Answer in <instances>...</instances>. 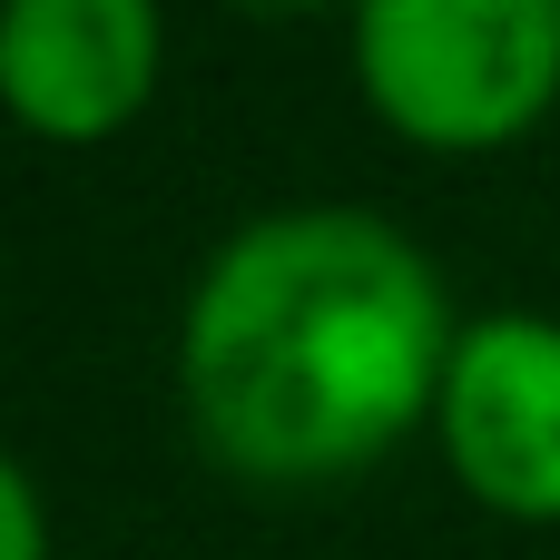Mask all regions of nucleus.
I'll return each mask as SVG.
<instances>
[{
    "label": "nucleus",
    "instance_id": "f257e3e1",
    "mask_svg": "<svg viewBox=\"0 0 560 560\" xmlns=\"http://www.w3.org/2000/svg\"><path fill=\"white\" fill-rule=\"evenodd\" d=\"M453 345L443 276L394 217L285 207L207 256L177 384L207 463L266 492H315L384 463L443 404Z\"/></svg>",
    "mask_w": 560,
    "mask_h": 560
},
{
    "label": "nucleus",
    "instance_id": "f03ea898",
    "mask_svg": "<svg viewBox=\"0 0 560 560\" xmlns=\"http://www.w3.org/2000/svg\"><path fill=\"white\" fill-rule=\"evenodd\" d=\"M354 79L423 148H502L560 98V0H374Z\"/></svg>",
    "mask_w": 560,
    "mask_h": 560
},
{
    "label": "nucleus",
    "instance_id": "7ed1b4c3",
    "mask_svg": "<svg viewBox=\"0 0 560 560\" xmlns=\"http://www.w3.org/2000/svg\"><path fill=\"white\" fill-rule=\"evenodd\" d=\"M443 453L472 502L512 522H560V325L551 315H472L443 374Z\"/></svg>",
    "mask_w": 560,
    "mask_h": 560
},
{
    "label": "nucleus",
    "instance_id": "20e7f679",
    "mask_svg": "<svg viewBox=\"0 0 560 560\" xmlns=\"http://www.w3.org/2000/svg\"><path fill=\"white\" fill-rule=\"evenodd\" d=\"M158 89L148 0H20L0 20V98L39 138H108Z\"/></svg>",
    "mask_w": 560,
    "mask_h": 560
},
{
    "label": "nucleus",
    "instance_id": "39448f33",
    "mask_svg": "<svg viewBox=\"0 0 560 560\" xmlns=\"http://www.w3.org/2000/svg\"><path fill=\"white\" fill-rule=\"evenodd\" d=\"M0 522H10V551L0 560H39V492L20 463H0Z\"/></svg>",
    "mask_w": 560,
    "mask_h": 560
}]
</instances>
